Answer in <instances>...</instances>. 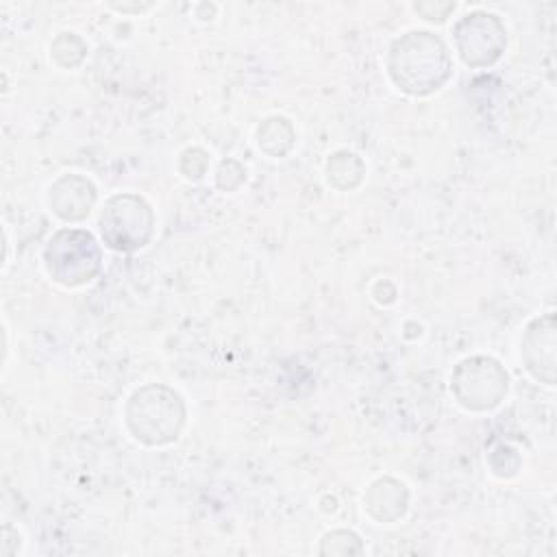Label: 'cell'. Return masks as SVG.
<instances>
[{
	"instance_id": "cell-1",
	"label": "cell",
	"mask_w": 557,
	"mask_h": 557,
	"mask_svg": "<svg viewBox=\"0 0 557 557\" xmlns=\"http://www.w3.org/2000/svg\"><path fill=\"white\" fill-rule=\"evenodd\" d=\"M387 70L403 91L424 96L448 81L450 54L446 44L433 33L411 30L392 44Z\"/></svg>"
},
{
	"instance_id": "cell-2",
	"label": "cell",
	"mask_w": 557,
	"mask_h": 557,
	"mask_svg": "<svg viewBox=\"0 0 557 557\" xmlns=\"http://www.w3.org/2000/svg\"><path fill=\"white\" fill-rule=\"evenodd\" d=\"M185 409L181 396L165 385H146L137 389L126 405L131 433L150 446L168 444L178 437Z\"/></svg>"
},
{
	"instance_id": "cell-3",
	"label": "cell",
	"mask_w": 557,
	"mask_h": 557,
	"mask_svg": "<svg viewBox=\"0 0 557 557\" xmlns=\"http://www.w3.org/2000/svg\"><path fill=\"white\" fill-rule=\"evenodd\" d=\"M44 259L52 281L65 287L83 285L100 270V248L94 235L83 228H63L54 233L46 246Z\"/></svg>"
},
{
	"instance_id": "cell-4",
	"label": "cell",
	"mask_w": 557,
	"mask_h": 557,
	"mask_svg": "<svg viewBox=\"0 0 557 557\" xmlns=\"http://www.w3.org/2000/svg\"><path fill=\"white\" fill-rule=\"evenodd\" d=\"M152 209L135 194H117L107 200L100 215L102 239L109 248L131 252L148 244L152 235Z\"/></svg>"
},
{
	"instance_id": "cell-5",
	"label": "cell",
	"mask_w": 557,
	"mask_h": 557,
	"mask_svg": "<svg viewBox=\"0 0 557 557\" xmlns=\"http://www.w3.org/2000/svg\"><path fill=\"white\" fill-rule=\"evenodd\" d=\"M453 392L468 409H492L507 392V372L494 359H466L455 368Z\"/></svg>"
},
{
	"instance_id": "cell-6",
	"label": "cell",
	"mask_w": 557,
	"mask_h": 557,
	"mask_svg": "<svg viewBox=\"0 0 557 557\" xmlns=\"http://www.w3.org/2000/svg\"><path fill=\"white\" fill-rule=\"evenodd\" d=\"M455 44L463 63L483 67L494 63L505 44V26L492 13H470L455 26Z\"/></svg>"
},
{
	"instance_id": "cell-7",
	"label": "cell",
	"mask_w": 557,
	"mask_h": 557,
	"mask_svg": "<svg viewBox=\"0 0 557 557\" xmlns=\"http://www.w3.org/2000/svg\"><path fill=\"white\" fill-rule=\"evenodd\" d=\"M94 200H96L94 185L78 174L61 176L50 189L52 211L65 222H78L87 218Z\"/></svg>"
},
{
	"instance_id": "cell-8",
	"label": "cell",
	"mask_w": 557,
	"mask_h": 557,
	"mask_svg": "<svg viewBox=\"0 0 557 557\" xmlns=\"http://www.w3.org/2000/svg\"><path fill=\"white\" fill-rule=\"evenodd\" d=\"M366 505L376 520L392 522L400 518L407 509V490L403 483L394 479H379L376 483L370 485Z\"/></svg>"
},
{
	"instance_id": "cell-9",
	"label": "cell",
	"mask_w": 557,
	"mask_h": 557,
	"mask_svg": "<svg viewBox=\"0 0 557 557\" xmlns=\"http://www.w3.org/2000/svg\"><path fill=\"white\" fill-rule=\"evenodd\" d=\"M294 144V128L285 117H268L259 128V148L272 157L285 154Z\"/></svg>"
},
{
	"instance_id": "cell-10",
	"label": "cell",
	"mask_w": 557,
	"mask_h": 557,
	"mask_svg": "<svg viewBox=\"0 0 557 557\" xmlns=\"http://www.w3.org/2000/svg\"><path fill=\"white\" fill-rule=\"evenodd\" d=\"M326 172H329V183H333L335 187H339L342 176H346V172L352 181L359 183L361 174H363V163L352 152H337V154L331 157V161L326 165Z\"/></svg>"
},
{
	"instance_id": "cell-11",
	"label": "cell",
	"mask_w": 557,
	"mask_h": 557,
	"mask_svg": "<svg viewBox=\"0 0 557 557\" xmlns=\"http://www.w3.org/2000/svg\"><path fill=\"white\" fill-rule=\"evenodd\" d=\"M320 553H339V555H350V553H361V544H359V537L350 531H333L329 535H324L322 540V548Z\"/></svg>"
}]
</instances>
